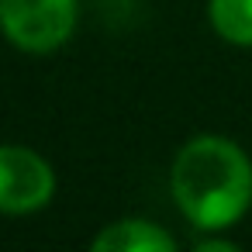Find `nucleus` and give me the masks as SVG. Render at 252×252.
Returning a JSON list of instances; mask_svg holds the SVG:
<instances>
[{
  "instance_id": "nucleus-1",
  "label": "nucleus",
  "mask_w": 252,
  "mask_h": 252,
  "mask_svg": "<svg viewBox=\"0 0 252 252\" xmlns=\"http://www.w3.org/2000/svg\"><path fill=\"white\" fill-rule=\"evenodd\" d=\"M169 187L190 224L200 231H221L252 204V162L231 138L197 135L180 149Z\"/></svg>"
},
{
  "instance_id": "nucleus-5",
  "label": "nucleus",
  "mask_w": 252,
  "mask_h": 252,
  "mask_svg": "<svg viewBox=\"0 0 252 252\" xmlns=\"http://www.w3.org/2000/svg\"><path fill=\"white\" fill-rule=\"evenodd\" d=\"M207 18L221 38L252 45V0H207Z\"/></svg>"
},
{
  "instance_id": "nucleus-2",
  "label": "nucleus",
  "mask_w": 252,
  "mask_h": 252,
  "mask_svg": "<svg viewBox=\"0 0 252 252\" xmlns=\"http://www.w3.org/2000/svg\"><path fill=\"white\" fill-rule=\"evenodd\" d=\"M76 28V0H0V32L21 52H52Z\"/></svg>"
},
{
  "instance_id": "nucleus-4",
  "label": "nucleus",
  "mask_w": 252,
  "mask_h": 252,
  "mask_svg": "<svg viewBox=\"0 0 252 252\" xmlns=\"http://www.w3.org/2000/svg\"><path fill=\"white\" fill-rule=\"evenodd\" d=\"M90 245L97 252H173L176 238L169 231H162L159 224H152V221L125 218V221L107 224Z\"/></svg>"
},
{
  "instance_id": "nucleus-6",
  "label": "nucleus",
  "mask_w": 252,
  "mask_h": 252,
  "mask_svg": "<svg viewBox=\"0 0 252 252\" xmlns=\"http://www.w3.org/2000/svg\"><path fill=\"white\" fill-rule=\"evenodd\" d=\"M197 249H200V252H235L238 245L228 242V238H207V242H200Z\"/></svg>"
},
{
  "instance_id": "nucleus-3",
  "label": "nucleus",
  "mask_w": 252,
  "mask_h": 252,
  "mask_svg": "<svg viewBox=\"0 0 252 252\" xmlns=\"http://www.w3.org/2000/svg\"><path fill=\"white\" fill-rule=\"evenodd\" d=\"M56 193L52 166L21 145H0V214H32Z\"/></svg>"
}]
</instances>
